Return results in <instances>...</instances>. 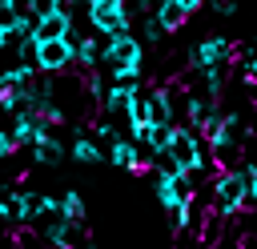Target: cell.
<instances>
[{
    "label": "cell",
    "mask_w": 257,
    "mask_h": 249,
    "mask_svg": "<svg viewBox=\"0 0 257 249\" xmlns=\"http://www.w3.org/2000/svg\"><path fill=\"white\" fill-rule=\"evenodd\" d=\"M173 4H181V8H185V12H189V16H193V12H197V8H201V0H173Z\"/></svg>",
    "instance_id": "cell-19"
},
{
    "label": "cell",
    "mask_w": 257,
    "mask_h": 249,
    "mask_svg": "<svg viewBox=\"0 0 257 249\" xmlns=\"http://www.w3.org/2000/svg\"><path fill=\"white\" fill-rule=\"evenodd\" d=\"M169 157H173V165L181 169V173H193V169H213L209 165V145H205V137L197 133V129H189V125H173V137H169V149H165ZM217 173V169H213Z\"/></svg>",
    "instance_id": "cell-1"
},
{
    "label": "cell",
    "mask_w": 257,
    "mask_h": 249,
    "mask_svg": "<svg viewBox=\"0 0 257 249\" xmlns=\"http://www.w3.org/2000/svg\"><path fill=\"white\" fill-rule=\"evenodd\" d=\"M72 68V44L60 36V40H36V72L44 76H56V72H68Z\"/></svg>",
    "instance_id": "cell-4"
},
{
    "label": "cell",
    "mask_w": 257,
    "mask_h": 249,
    "mask_svg": "<svg viewBox=\"0 0 257 249\" xmlns=\"http://www.w3.org/2000/svg\"><path fill=\"white\" fill-rule=\"evenodd\" d=\"M16 60H20L24 68H36V36L20 40V48H16Z\"/></svg>",
    "instance_id": "cell-13"
},
{
    "label": "cell",
    "mask_w": 257,
    "mask_h": 249,
    "mask_svg": "<svg viewBox=\"0 0 257 249\" xmlns=\"http://www.w3.org/2000/svg\"><path fill=\"white\" fill-rule=\"evenodd\" d=\"M100 64H104L108 72H116V68H141V64H145V44H141L137 36L124 32V36H116V40L104 44Z\"/></svg>",
    "instance_id": "cell-3"
},
{
    "label": "cell",
    "mask_w": 257,
    "mask_h": 249,
    "mask_svg": "<svg viewBox=\"0 0 257 249\" xmlns=\"http://www.w3.org/2000/svg\"><path fill=\"white\" fill-rule=\"evenodd\" d=\"M28 149H32V165H48V169H52V165L64 161V145H60L56 137H40V141L28 145Z\"/></svg>",
    "instance_id": "cell-11"
},
{
    "label": "cell",
    "mask_w": 257,
    "mask_h": 249,
    "mask_svg": "<svg viewBox=\"0 0 257 249\" xmlns=\"http://www.w3.org/2000/svg\"><path fill=\"white\" fill-rule=\"evenodd\" d=\"M229 60H233V44L225 36H209V40L189 48V68H217V64H229Z\"/></svg>",
    "instance_id": "cell-5"
},
{
    "label": "cell",
    "mask_w": 257,
    "mask_h": 249,
    "mask_svg": "<svg viewBox=\"0 0 257 249\" xmlns=\"http://www.w3.org/2000/svg\"><path fill=\"white\" fill-rule=\"evenodd\" d=\"M56 209H60V217H64V221H72V225H84V221H88L84 197H80L76 189H64V193L56 197Z\"/></svg>",
    "instance_id": "cell-9"
},
{
    "label": "cell",
    "mask_w": 257,
    "mask_h": 249,
    "mask_svg": "<svg viewBox=\"0 0 257 249\" xmlns=\"http://www.w3.org/2000/svg\"><path fill=\"white\" fill-rule=\"evenodd\" d=\"M0 249H20L16 245V233H0Z\"/></svg>",
    "instance_id": "cell-18"
},
{
    "label": "cell",
    "mask_w": 257,
    "mask_h": 249,
    "mask_svg": "<svg viewBox=\"0 0 257 249\" xmlns=\"http://www.w3.org/2000/svg\"><path fill=\"white\" fill-rule=\"evenodd\" d=\"M56 12V0H32V16H48Z\"/></svg>",
    "instance_id": "cell-17"
},
{
    "label": "cell",
    "mask_w": 257,
    "mask_h": 249,
    "mask_svg": "<svg viewBox=\"0 0 257 249\" xmlns=\"http://www.w3.org/2000/svg\"><path fill=\"white\" fill-rule=\"evenodd\" d=\"M16 24V12H12V4L8 0H0V32H8Z\"/></svg>",
    "instance_id": "cell-15"
},
{
    "label": "cell",
    "mask_w": 257,
    "mask_h": 249,
    "mask_svg": "<svg viewBox=\"0 0 257 249\" xmlns=\"http://www.w3.org/2000/svg\"><path fill=\"white\" fill-rule=\"evenodd\" d=\"M104 161H112L116 169H128V173L145 169V161H141V145H137V141H128V137H116V141L108 145Z\"/></svg>",
    "instance_id": "cell-7"
},
{
    "label": "cell",
    "mask_w": 257,
    "mask_h": 249,
    "mask_svg": "<svg viewBox=\"0 0 257 249\" xmlns=\"http://www.w3.org/2000/svg\"><path fill=\"white\" fill-rule=\"evenodd\" d=\"M205 193H209V209L221 213V217H229V213H237L245 205V185H241V173L237 169L213 173L209 185H205Z\"/></svg>",
    "instance_id": "cell-2"
},
{
    "label": "cell",
    "mask_w": 257,
    "mask_h": 249,
    "mask_svg": "<svg viewBox=\"0 0 257 249\" xmlns=\"http://www.w3.org/2000/svg\"><path fill=\"white\" fill-rule=\"evenodd\" d=\"M153 20L165 28V32H177V28H185V20H189V12L181 8V4H173V0H161L157 8H153Z\"/></svg>",
    "instance_id": "cell-10"
},
{
    "label": "cell",
    "mask_w": 257,
    "mask_h": 249,
    "mask_svg": "<svg viewBox=\"0 0 257 249\" xmlns=\"http://www.w3.org/2000/svg\"><path fill=\"white\" fill-rule=\"evenodd\" d=\"M72 161L96 165V161H104V153H100V145H96L92 137H76V141H72Z\"/></svg>",
    "instance_id": "cell-12"
},
{
    "label": "cell",
    "mask_w": 257,
    "mask_h": 249,
    "mask_svg": "<svg viewBox=\"0 0 257 249\" xmlns=\"http://www.w3.org/2000/svg\"><path fill=\"white\" fill-rule=\"evenodd\" d=\"M68 28H72V20H68V16L48 12V16H36L32 36H36V40H60V36H68Z\"/></svg>",
    "instance_id": "cell-8"
},
{
    "label": "cell",
    "mask_w": 257,
    "mask_h": 249,
    "mask_svg": "<svg viewBox=\"0 0 257 249\" xmlns=\"http://www.w3.org/2000/svg\"><path fill=\"white\" fill-rule=\"evenodd\" d=\"M213 4V12H221V16H233L237 12V0H209Z\"/></svg>",
    "instance_id": "cell-16"
},
{
    "label": "cell",
    "mask_w": 257,
    "mask_h": 249,
    "mask_svg": "<svg viewBox=\"0 0 257 249\" xmlns=\"http://www.w3.org/2000/svg\"><path fill=\"white\" fill-rule=\"evenodd\" d=\"M161 36H165V28H161L153 16H145V40H141V44H161Z\"/></svg>",
    "instance_id": "cell-14"
},
{
    "label": "cell",
    "mask_w": 257,
    "mask_h": 249,
    "mask_svg": "<svg viewBox=\"0 0 257 249\" xmlns=\"http://www.w3.org/2000/svg\"><path fill=\"white\" fill-rule=\"evenodd\" d=\"M141 92H145L149 125H177V116H173V100H169L165 84H157V88H141Z\"/></svg>",
    "instance_id": "cell-6"
}]
</instances>
